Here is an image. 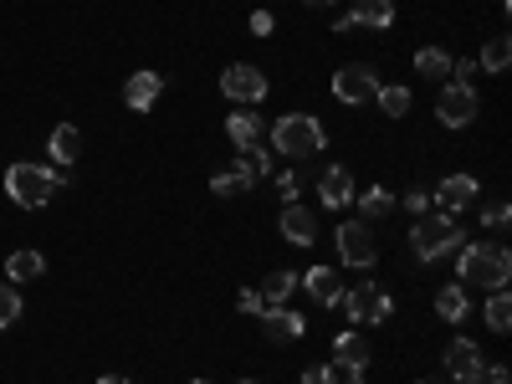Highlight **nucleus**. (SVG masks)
<instances>
[{"label": "nucleus", "mask_w": 512, "mask_h": 384, "mask_svg": "<svg viewBox=\"0 0 512 384\" xmlns=\"http://www.w3.org/2000/svg\"><path fill=\"white\" fill-rule=\"evenodd\" d=\"M282 236L292 241V246H313L318 241V216H313V210L308 205H282Z\"/></svg>", "instance_id": "dca6fc26"}, {"label": "nucleus", "mask_w": 512, "mask_h": 384, "mask_svg": "<svg viewBox=\"0 0 512 384\" xmlns=\"http://www.w3.org/2000/svg\"><path fill=\"white\" fill-rule=\"evenodd\" d=\"M338 256H344V267H354V272H369L374 262H379V246H374V231L364 226V221H344L338 226Z\"/></svg>", "instance_id": "0eeeda50"}, {"label": "nucleus", "mask_w": 512, "mask_h": 384, "mask_svg": "<svg viewBox=\"0 0 512 384\" xmlns=\"http://www.w3.org/2000/svg\"><path fill=\"white\" fill-rule=\"evenodd\" d=\"M318 195H323V205L328 210H344V205H354V175L344 164H333V169H323V180H318Z\"/></svg>", "instance_id": "2eb2a0df"}, {"label": "nucleus", "mask_w": 512, "mask_h": 384, "mask_svg": "<svg viewBox=\"0 0 512 384\" xmlns=\"http://www.w3.org/2000/svg\"><path fill=\"white\" fill-rule=\"evenodd\" d=\"M446 369H451V379H461V384H482L487 354L472 344V338H451V344H446Z\"/></svg>", "instance_id": "9b49d317"}, {"label": "nucleus", "mask_w": 512, "mask_h": 384, "mask_svg": "<svg viewBox=\"0 0 512 384\" xmlns=\"http://www.w3.org/2000/svg\"><path fill=\"white\" fill-rule=\"evenodd\" d=\"M292 287H297V272H287V267H282V272H272L256 292H262V303H267V308H282L287 297H292Z\"/></svg>", "instance_id": "a878e982"}, {"label": "nucleus", "mask_w": 512, "mask_h": 384, "mask_svg": "<svg viewBox=\"0 0 512 384\" xmlns=\"http://www.w3.org/2000/svg\"><path fill=\"white\" fill-rule=\"evenodd\" d=\"M251 185H256V180H251V169L241 164V154H236V164H231V169H221V175L210 180V190H216V195H226V200H231V195H246Z\"/></svg>", "instance_id": "5701e85b"}, {"label": "nucleus", "mask_w": 512, "mask_h": 384, "mask_svg": "<svg viewBox=\"0 0 512 384\" xmlns=\"http://www.w3.org/2000/svg\"><path fill=\"white\" fill-rule=\"evenodd\" d=\"M482 113V98H477V88H461V82H451V88H441V98H436V118L446 123V128H466Z\"/></svg>", "instance_id": "6e6552de"}, {"label": "nucleus", "mask_w": 512, "mask_h": 384, "mask_svg": "<svg viewBox=\"0 0 512 384\" xmlns=\"http://www.w3.org/2000/svg\"><path fill=\"white\" fill-rule=\"evenodd\" d=\"M436 313H441V323H461L466 313H472V292H466L461 282L441 287V292H436Z\"/></svg>", "instance_id": "aec40b11"}, {"label": "nucleus", "mask_w": 512, "mask_h": 384, "mask_svg": "<svg viewBox=\"0 0 512 384\" xmlns=\"http://www.w3.org/2000/svg\"><path fill=\"white\" fill-rule=\"evenodd\" d=\"M303 287H308V297H313L318 308H338V303H344V277H338L333 267L303 272Z\"/></svg>", "instance_id": "ddd939ff"}, {"label": "nucleus", "mask_w": 512, "mask_h": 384, "mask_svg": "<svg viewBox=\"0 0 512 384\" xmlns=\"http://www.w3.org/2000/svg\"><path fill=\"white\" fill-rule=\"evenodd\" d=\"M190 384H205V379H190Z\"/></svg>", "instance_id": "37998d69"}, {"label": "nucleus", "mask_w": 512, "mask_h": 384, "mask_svg": "<svg viewBox=\"0 0 512 384\" xmlns=\"http://www.w3.org/2000/svg\"><path fill=\"white\" fill-rule=\"evenodd\" d=\"M67 185V169H41V164H11L6 169V195L26 210H41Z\"/></svg>", "instance_id": "f03ea898"}, {"label": "nucleus", "mask_w": 512, "mask_h": 384, "mask_svg": "<svg viewBox=\"0 0 512 384\" xmlns=\"http://www.w3.org/2000/svg\"><path fill=\"white\" fill-rule=\"evenodd\" d=\"M461 246H466V241H461L456 216H441V210H425V216L415 221V231H410L415 262H441V256H451V251H461Z\"/></svg>", "instance_id": "7ed1b4c3"}, {"label": "nucleus", "mask_w": 512, "mask_h": 384, "mask_svg": "<svg viewBox=\"0 0 512 384\" xmlns=\"http://www.w3.org/2000/svg\"><path fill=\"white\" fill-rule=\"evenodd\" d=\"M41 272H47V256H41V251H11L6 256V277L21 287V282H36Z\"/></svg>", "instance_id": "412c9836"}, {"label": "nucleus", "mask_w": 512, "mask_h": 384, "mask_svg": "<svg viewBox=\"0 0 512 384\" xmlns=\"http://www.w3.org/2000/svg\"><path fill=\"white\" fill-rule=\"evenodd\" d=\"M297 190H303V180H297V175H277V195H282L287 205L297 200Z\"/></svg>", "instance_id": "c9c22d12"}, {"label": "nucleus", "mask_w": 512, "mask_h": 384, "mask_svg": "<svg viewBox=\"0 0 512 384\" xmlns=\"http://www.w3.org/2000/svg\"><path fill=\"white\" fill-rule=\"evenodd\" d=\"M98 384H128V379H118V374H103V379H98Z\"/></svg>", "instance_id": "ea45409f"}, {"label": "nucleus", "mask_w": 512, "mask_h": 384, "mask_svg": "<svg viewBox=\"0 0 512 384\" xmlns=\"http://www.w3.org/2000/svg\"><path fill=\"white\" fill-rule=\"evenodd\" d=\"M374 103H379V113H390V118H405V113H410V88H384V82H379Z\"/></svg>", "instance_id": "c85d7f7f"}, {"label": "nucleus", "mask_w": 512, "mask_h": 384, "mask_svg": "<svg viewBox=\"0 0 512 384\" xmlns=\"http://www.w3.org/2000/svg\"><path fill=\"white\" fill-rule=\"evenodd\" d=\"M451 62H456V57H446L441 47H420V52H415V72H420V77H431V82L451 77Z\"/></svg>", "instance_id": "393cba45"}, {"label": "nucleus", "mask_w": 512, "mask_h": 384, "mask_svg": "<svg viewBox=\"0 0 512 384\" xmlns=\"http://www.w3.org/2000/svg\"><path fill=\"white\" fill-rule=\"evenodd\" d=\"M354 200H359V216H364V221H384V216L395 210V195L384 190V185H369V190L354 195Z\"/></svg>", "instance_id": "b1692460"}, {"label": "nucleus", "mask_w": 512, "mask_h": 384, "mask_svg": "<svg viewBox=\"0 0 512 384\" xmlns=\"http://www.w3.org/2000/svg\"><path fill=\"white\" fill-rule=\"evenodd\" d=\"M344 308H349V318H354V323H390V313H395V297L384 292L379 282L359 277L354 287H344Z\"/></svg>", "instance_id": "39448f33"}, {"label": "nucleus", "mask_w": 512, "mask_h": 384, "mask_svg": "<svg viewBox=\"0 0 512 384\" xmlns=\"http://www.w3.org/2000/svg\"><path fill=\"white\" fill-rule=\"evenodd\" d=\"M456 277H461L466 292H472V287L497 292V287H507V277H512V256H507V246L472 241V246L456 251Z\"/></svg>", "instance_id": "f257e3e1"}, {"label": "nucleus", "mask_w": 512, "mask_h": 384, "mask_svg": "<svg viewBox=\"0 0 512 384\" xmlns=\"http://www.w3.org/2000/svg\"><path fill=\"white\" fill-rule=\"evenodd\" d=\"M477 195H482V185L472 175H446L441 190H431V205L441 210V216H461V210L477 205Z\"/></svg>", "instance_id": "9d476101"}, {"label": "nucleus", "mask_w": 512, "mask_h": 384, "mask_svg": "<svg viewBox=\"0 0 512 384\" xmlns=\"http://www.w3.org/2000/svg\"><path fill=\"white\" fill-rule=\"evenodd\" d=\"M349 21H354V31H359V26H374V31L395 26V0H354Z\"/></svg>", "instance_id": "a211bd4d"}, {"label": "nucleus", "mask_w": 512, "mask_h": 384, "mask_svg": "<svg viewBox=\"0 0 512 384\" xmlns=\"http://www.w3.org/2000/svg\"><path fill=\"white\" fill-rule=\"evenodd\" d=\"M16 318H21V292H16V282H0V333H6Z\"/></svg>", "instance_id": "c756f323"}, {"label": "nucleus", "mask_w": 512, "mask_h": 384, "mask_svg": "<svg viewBox=\"0 0 512 384\" xmlns=\"http://www.w3.org/2000/svg\"><path fill=\"white\" fill-rule=\"evenodd\" d=\"M374 93H379V72L369 62H349V67L333 72V98L338 103L359 108V103H374Z\"/></svg>", "instance_id": "423d86ee"}, {"label": "nucleus", "mask_w": 512, "mask_h": 384, "mask_svg": "<svg viewBox=\"0 0 512 384\" xmlns=\"http://www.w3.org/2000/svg\"><path fill=\"white\" fill-rule=\"evenodd\" d=\"M482 379H487V384H512L507 364H487V369H482Z\"/></svg>", "instance_id": "58836bf2"}, {"label": "nucleus", "mask_w": 512, "mask_h": 384, "mask_svg": "<svg viewBox=\"0 0 512 384\" xmlns=\"http://www.w3.org/2000/svg\"><path fill=\"white\" fill-rule=\"evenodd\" d=\"M159 93H164V77L159 72H134V77L123 82V103L134 108V113H149L159 103Z\"/></svg>", "instance_id": "4468645a"}, {"label": "nucleus", "mask_w": 512, "mask_h": 384, "mask_svg": "<svg viewBox=\"0 0 512 384\" xmlns=\"http://www.w3.org/2000/svg\"><path fill=\"white\" fill-rule=\"evenodd\" d=\"M507 62H512V41L507 36H492L487 47H482V62L477 67L482 72H507Z\"/></svg>", "instance_id": "cd10ccee"}, {"label": "nucleus", "mask_w": 512, "mask_h": 384, "mask_svg": "<svg viewBox=\"0 0 512 384\" xmlns=\"http://www.w3.org/2000/svg\"><path fill=\"white\" fill-rule=\"evenodd\" d=\"M272 31H277L272 11H256V16H251V36H272Z\"/></svg>", "instance_id": "e433bc0d"}, {"label": "nucleus", "mask_w": 512, "mask_h": 384, "mask_svg": "<svg viewBox=\"0 0 512 384\" xmlns=\"http://www.w3.org/2000/svg\"><path fill=\"white\" fill-rule=\"evenodd\" d=\"M77 154H82V134H77V128L72 123L52 128V159H57V169H72Z\"/></svg>", "instance_id": "4be33fe9"}, {"label": "nucleus", "mask_w": 512, "mask_h": 384, "mask_svg": "<svg viewBox=\"0 0 512 384\" xmlns=\"http://www.w3.org/2000/svg\"><path fill=\"white\" fill-rule=\"evenodd\" d=\"M487 328H492V333H507V328H512V297H507V287H497V292L487 297Z\"/></svg>", "instance_id": "bb28decb"}, {"label": "nucleus", "mask_w": 512, "mask_h": 384, "mask_svg": "<svg viewBox=\"0 0 512 384\" xmlns=\"http://www.w3.org/2000/svg\"><path fill=\"white\" fill-rule=\"evenodd\" d=\"M241 164L251 169V180H267V175H272V154H267L262 144H256V149H241Z\"/></svg>", "instance_id": "7c9ffc66"}, {"label": "nucleus", "mask_w": 512, "mask_h": 384, "mask_svg": "<svg viewBox=\"0 0 512 384\" xmlns=\"http://www.w3.org/2000/svg\"><path fill=\"white\" fill-rule=\"evenodd\" d=\"M303 384H333V364H313V369H303Z\"/></svg>", "instance_id": "4c0bfd02"}, {"label": "nucleus", "mask_w": 512, "mask_h": 384, "mask_svg": "<svg viewBox=\"0 0 512 384\" xmlns=\"http://www.w3.org/2000/svg\"><path fill=\"white\" fill-rule=\"evenodd\" d=\"M369 359H374V354H369V344H364L359 333H338V338H333V364H344V369H359V374H364Z\"/></svg>", "instance_id": "6ab92c4d"}, {"label": "nucleus", "mask_w": 512, "mask_h": 384, "mask_svg": "<svg viewBox=\"0 0 512 384\" xmlns=\"http://www.w3.org/2000/svg\"><path fill=\"white\" fill-rule=\"evenodd\" d=\"M236 384H256V379H236Z\"/></svg>", "instance_id": "79ce46f5"}, {"label": "nucleus", "mask_w": 512, "mask_h": 384, "mask_svg": "<svg viewBox=\"0 0 512 384\" xmlns=\"http://www.w3.org/2000/svg\"><path fill=\"white\" fill-rule=\"evenodd\" d=\"M400 205L410 210V216H425V210H431V190H420V185H415V190L400 195Z\"/></svg>", "instance_id": "473e14b6"}, {"label": "nucleus", "mask_w": 512, "mask_h": 384, "mask_svg": "<svg viewBox=\"0 0 512 384\" xmlns=\"http://www.w3.org/2000/svg\"><path fill=\"white\" fill-rule=\"evenodd\" d=\"M262 333L272 338V344H297V338L308 333V318L292 313V308H267L262 313Z\"/></svg>", "instance_id": "f8f14e48"}, {"label": "nucleus", "mask_w": 512, "mask_h": 384, "mask_svg": "<svg viewBox=\"0 0 512 384\" xmlns=\"http://www.w3.org/2000/svg\"><path fill=\"white\" fill-rule=\"evenodd\" d=\"M323 144H328L323 123L308 118V113H282L277 128H272V149L287 154V159H313V154H323Z\"/></svg>", "instance_id": "20e7f679"}, {"label": "nucleus", "mask_w": 512, "mask_h": 384, "mask_svg": "<svg viewBox=\"0 0 512 384\" xmlns=\"http://www.w3.org/2000/svg\"><path fill=\"white\" fill-rule=\"evenodd\" d=\"M420 384H425V379H420Z\"/></svg>", "instance_id": "c03bdc74"}, {"label": "nucleus", "mask_w": 512, "mask_h": 384, "mask_svg": "<svg viewBox=\"0 0 512 384\" xmlns=\"http://www.w3.org/2000/svg\"><path fill=\"white\" fill-rule=\"evenodd\" d=\"M236 303H241V313H251V318H262V313H267V303H262V292H256V287H246Z\"/></svg>", "instance_id": "72a5a7b5"}, {"label": "nucleus", "mask_w": 512, "mask_h": 384, "mask_svg": "<svg viewBox=\"0 0 512 384\" xmlns=\"http://www.w3.org/2000/svg\"><path fill=\"white\" fill-rule=\"evenodd\" d=\"M226 134H231L236 149H256V144L267 139V123L256 118V113H231V118H226Z\"/></svg>", "instance_id": "f3484780"}, {"label": "nucleus", "mask_w": 512, "mask_h": 384, "mask_svg": "<svg viewBox=\"0 0 512 384\" xmlns=\"http://www.w3.org/2000/svg\"><path fill=\"white\" fill-rule=\"evenodd\" d=\"M221 93H226L231 103H246V108H251V103H262V98H267V77L256 72L251 62H236V67L221 72Z\"/></svg>", "instance_id": "1a4fd4ad"}, {"label": "nucleus", "mask_w": 512, "mask_h": 384, "mask_svg": "<svg viewBox=\"0 0 512 384\" xmlns=\"http://www.w3.org/2000/svg\"><path fill=\"white\" fill-rule=\"evenodd\" d=\"M507 221H512V210H507V200H492V205L482 210V226H487V231H497V236L507 231Z\"/></svg>", "instance_id": "2f4dec72"}, {"label": "nucleus", "mask_w": 512, "mask_h": 384, "mask_svg": "<svg viewBox=\"0 0 512 384\" xmlns=\"http://www.w3.org/2000/svg\"><path fill=\"white\" fill-rule=\"evenodd\" d=\"M477 72H482V67H477L472 57H466V62H451V77L461 82V88H472V82H477Z\"/></svg>", "instance_id": "f704fd0d"}, {"label": "nucleus", "mask_w": 512, "mask_h": 384, "mask_svg": "<svg viewBox=\"0 0 512 384\" xmlns=\"http://www.w3.org/2000/svg\"><path fill=\"white\" fill-rule=\"evenodd\" d=\"M303 6H333V0H303Z\"/></svg>", "instance_id": "a19ab883"}]
</instances>
